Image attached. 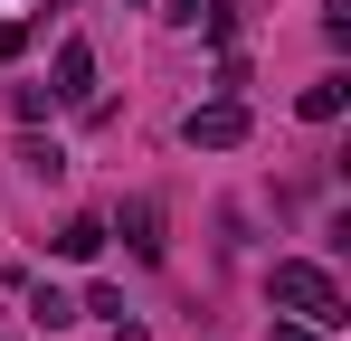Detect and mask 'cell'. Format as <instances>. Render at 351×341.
I'll return each mask as SVG.
<instances>
[{
  "label": "cell",
  "instance_id": "7",
  "mask_svg": "<svg viewBox=\"0 0 351 341\" xmlns=\"http://www.w3.org/2000/svg\"><path fill=\"white\" fill-rule=\"evenodd\" d=\"M29 323H38V332H66V323H76V303H66L58 284H38V294H29Z\"/></svg>",
  "mask_w": 351,
  "mask_h": 341
},
{
  "label": "cell",
  "instance_id": "9",
  "mask_svg": "<svg viewBox=\"0 0 351 341\" xmlns=\"http://www.w3.org/2000/svg\"><path fill=\"white\" fill-rule=\"evenodd\" d=\"M190 19H199V29H209V38H228V29H237V0H199V10H190Z\"/></svg>",
  "mask_w": 351,
  "mask_h": 341
},
{
  "label": "cell",
  "instance_id": "3",
  "mask_svg": "<svg viewBox=\"0 0 351 341\" xmlns=\"http://www.w3.org/2000/svg\"><path fill=\"white\" fill-rule=\"evenodd\" d=\"M105 237H123L143 266H162V247H171V237H162V199H123L114 218H105Z\"/></svg>",
  "mask_w": 351,
  "mask_h": 341
},
{
  "label": "cell",
  "instance_id": "11",
  "mask_svg": "<svg viewBox=\"0 0 351 341\" xmlns=\"http://www.w3.org/2000/svg\"><path fill=\"white\" fill-rule=\"evenodd\" d=\"M276 341H323V323H294V313H285V323H276Z\"/></svg>",
  "mask_w": 351,
  "mask_h": 341
},
{
  "label": "cell",
  "instance_id": "4",
  "mask_svg": "<svg viewBox=\"0 0 351 341\" xmlns=\"http://www.w3.org/2000/svg\"><path fill=\"white\" fill-rule=\"evenodd\" d=\"M48 95H58V105H95V48H86V38H66V48H58Z\"/></svg>",
  "mask_w": 351,
  "mask_h": 341
},
{
  "label": "cell",
  "instance_id": "8",
  "mask_svg": "<svg viewBox=\"0 0 351 341\" xmlns=\"http://www.w3.org/2000/svg\"><path fill=\"white\" fill-rule=\"evenodd\" d=\"M19 170H29V180H66V152L58 142H19Z\"/></svg>",
  "mask_w": 351,
  "mask_h": 341
},
{
  "label": "cell",
  "instance_id": "6",
  "mask_svg": "<svg viewBox=\"0 0 351 341\" xmlns=\"http://www.w3.org/2000/svg\"><path fill=\"white\" fill-rule=\"evenodd\" d=\"M342 105H351V76H323V86H304V95H294V114H304V123H332Z\"/></svg>",
  "mask_w": 351,
  "mask_h": 341
},
{
  "label": "cell",
  "instance_id": "2",
  "mask_svg": "<svg viewBox=\"0 0 351 341\" xmlns=\"http://www.w3.org/2000/svg\"><path fill=\"white\" fill-rule=\"evenodd\" d=\"M180 142H190V152H237V142H247V105H237V95H219V105H190Z\"/></svg>",
  "mask_w": 351,
  "mask_h": 341
},
{
  "label": "cell",
  "instance_id": "1",
  "mask_svg": "<svg viewBox=\"0 0 351 341\" xmlns=\"http://www.w3.org/2000/svg\"><path fill=\"white\" fill-rule=\"evenodd\" d=\"M266 303L294 313V323H323V332H342V323H351L332 266H313V256H276V266H266Z\"/></svg>",
  "mask_w": 351,
  "mask_h": 341
},
{
  "label": "cell",
  "instance_id": "10",
  "mask_svg": "<svg viewBox=\"0 0 351 341\" xmlns=\"http://www.w3.org/2000/svg\"><path fill=\"white\" fill-rule=\"evenodd\" d=\"M19 57H29V29H19V19H0V66H19Z\"/></svg>",
  "mask_w": 351,
  "mask_h": 341
},
{
  "label": "cell",
  "instance_id": "5",
  "mask_svg": "<svg viewBox=\"0 0 351 341\" xmlns=\"http://www.w3.org/2000/svg\"><path fill=\"white\" fill-rule=\"evenodd\" d=\"M48 247H58L66 266H95V256H105V218H66L58 237H48Z\"/></svg>",
  "mask_w": 351,
  "mask_h": 341
}]
</instances>
